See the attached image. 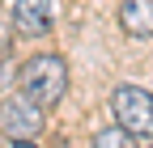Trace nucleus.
Here are the masks:
<instances>
[{"label": "nucleus", "instance_id": "obj_6", "mask_svg": "<svg viewBox=\"0 0 153 148\" xmlns=\"http://www.w3.org/2000/svg\"><path fill=\"white\" fill-rule=\"evenodd\" d=\"M94 148H136V136H128L119 123L115 127H102L98 136H94Z\"/></svg>", "mask_w": 153, "mask_h": 148}, {"label": "nucleus", "instance_id": "obj_5", "mask_svg": "<svg viewBox=\"0 0 153 148\" xmlns=\"http://www.w3.org/2000/svg\"><path fill=\"white\" fill-rule=\"evenodd\" d=\"M119 26L132 38H153V0H123L119 4Z\"/></svg>", "mask_w": 153, "mask_h": 148}, {"label": "nucleus", "instance_id": "obj_2", "mask_svg": "<svg viewBox=\"0 0 153 148\" xmlns=\"http://www.w3.org/2000/svg\"><path fill=\"white\" fill-rule=\"evenodd\" d=\"M111 114L136 140H153V93L140 85H119L111 93Z\"/></svg>", "mask_w": 153, "mask_h": 148}, {"label": "nucleus", "instance_id": "obj_7", "mask_svg": "<svg viewBox=\"0 0 153 148\" xmlns=\"http://www.w3.org/2000/svg\"><path fill=\"white\" fill-rule=\"evenodd\" d=\"M9 148H30V140H9Z\"/></svg>", "mask_w": 153, "mask_h": 148}, {"label": "nucleus", "instance_id": "obj_4", "mask_svg": "<svg viewBox=\"0 0 153 148\" xmlns=\"http://www.w3.org/2000/svg\"><path fill=\"white\" fill-rule=\"evenodd\" d=\"M9 21H13V30L22 34V38H43L55 26V4L51 0H13Z\"/></svg>", "mask_w": 153, "mask_h": 148}, {"label": "nucleus", "instance_id": "obj_1", "mask_svg": "<svg viewBox=\"0 0 153 148\" xmlns=\"http://www.w3.org/2000/svg\"><path fill=\"white\" fill-rule=\"evenodd\" d=\"M17 89L47 110V106H55L68 93V64L60 59V55H51V51L30 55V59L17 68Z\"/></svg>", "mask_w": 153, "mask_h": 148}, {"label": "nucleus", "instance_id": "obj_3", "mask_svg": "<svg viewBox=\"0 0 153 148\" xmlns=\"http://www.w3.org/2000/svg\"><path fill=\"white\" fill-rule=\"evenodd\" d=\"M0 131H4L9 140H34L38 131H43V106L30 102L22 89L9 93L4 102H0Z\"/></svg>", "mask_w": 153, "mask_h": 148}]
</instances>
